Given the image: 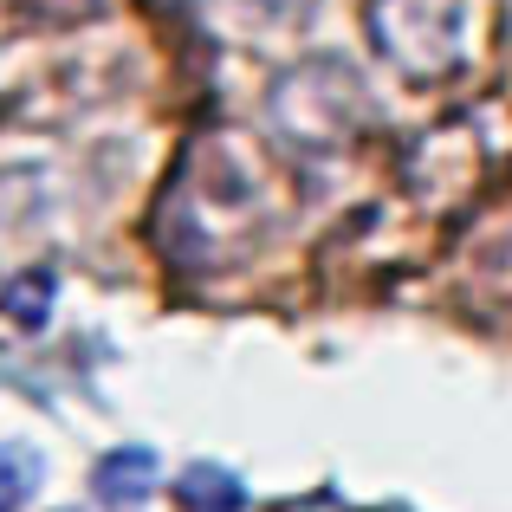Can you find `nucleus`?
<instances>
[{
	"label": "nucleus",
	"mask_w": 512,
	"mask_h": 512,
	"mask_svg": "<svg viewBox=\"0 0 512 512\" xmlns=\"http://www.w3.org/2000/svg\"><path fill=\"white\" fill-rule=\"evenodd\" d=\"M279 221V175L260 143L234 124H214L188 143L163 201H156V240L175 266L227 273L266 247Z\"/></svg>",
	"instance_id": "nucleus-1"
},
{
	"label": "nucleus",
	"mask_w": 512,
	"mask_h": 512,
	"mask_svg": "<svg viewBox=\"0 0 512 512\" xmlns=\"http://www.w3.org/2000/svg\"><path fill=\"white\" fill-rule=\"evenodd\" d=\"M273 130L292 156H338L376 124V98L344 59H299L273 78Z\"/></svg>",
	"instance_id": "nucleus-2"
},
{
	"label": "nucleus",
	"mask_w": 512,
	"mask_h": 512,
	"mask_svg": "<svg viewBox=\"0 0 512 512\" xmlns=\"http://www.w3.org/2000/svg\"><path fill=\"white\" fill-rule=\"evenodd\" d=\"M370 46L415 85H435L467 52L461 0H370Z\"/></svg>",
	"instance_id": "nucleus-3"
},
{
	"label": "nucleus",
	"mask_w": 512,
	"mask_h": 512,
	"mask_svg": "<svg viewBox=\"0 0 512 512\" xmlns=\"http://www.w3.org/2000/svg\"><path fill=\"white\" fill-rule=\"evenodd\" d=\"M91 493L111 512H137L156 493V454L150 448H111L98 467H91Z\"/></svg>",
	"instance_id": "nucleus-4"
},
{
	"label": "nucleus",
	"mask_w": 512,
	"mask_h": 512,
	"mask_svg": "<svg viewBox=\"0 0 512 512\" xmlns=\"http://www.w3.org/2000/svg\"><path fill=\"white\" fill-rule=\"evenodd\" d=\"M312 7L318 0H208V13L221 26H234L240 39H279L312 20Z\"/></svg>",
	"instance_id": "nucleus-5"
},
{
	"label": "nucleus",
	"mask_w": 512,
	"mask_h": 512,
	"mask_svg": "<svg viewBox=\"0 0 512 512\" xmlns=\"http://www.w3.org/2000/svg\"><path fill=\"white\" fill-rule=\"evenodd\" d=\"M175 500H182L188 512H240L247 506V487H240L227 467L201 461V467H188V474L175 480Z\"/></svg>",
	"instance_id": "nucleus-6"
},
{
	"label": "nucleus",
	"mask_w": 512,
	"mask_h": 512,
	"mask_svg": "<svg viewBox=\"0 0 512 512\" xmlns=\"http://www.w3.org/2000/svg\"><path fill=\"white\" fill-rule=\"evenodd\" d=\"M52 292H59V279H52L46 266H33V273L7 279V292H0V312H7L20 331H39V325H46V312H52Z\"/></svg>",
	"instance_id": "nucleus-7"
},
{
	"label": "nucleus",
	"mask_w": 512,
	"mask_h": 512,
	"mask_svg": "<svg viewBox=\"0 0 512 512\" xmlns=\"http://www.w3.org/2000/svg\"><path fill=\"white\" fill-rule=\"evenodd\" d=\"M39 493V454L0 441V512H20Z\"/></svg>",
	"instance_id": "nucleus-8"
}]
</instances>
